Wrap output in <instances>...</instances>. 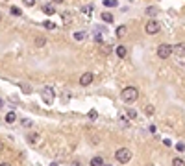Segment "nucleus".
Returning a JSON list of instances; mask_svg holds the SVG:
<instances>
[{"label":"nucleus","mask_w":185,"mask_h":166,"mask_svg":"<svg viewBox=\"0 0 185 166\" xmlns=\"http://www.w3.org/2000/svg\"><path fill=\"white\" fill-rule=\"evenodd\" d=\"M2 105H4V102H2V98H0V107H2Z\"/></svg>","instance_id":"33"},{"label":"nucleus","mask_w":185,"mask_h":166,"mask_svg":"<svg viewBox=\"0 0 185 166\" xmlns=\"http://www.w3.org/2000/svg\"><path fill=\"white\" fill-rule=\"evenodd\" d=\"M52 2H54V4H61L63 0H52Z\"/></svg>","instance_id":"31"},{"label":"nucleus","mask_w":185,"mask_h":166,"mask_svg":"<svg viewBox=\"0 0 185 166\" xmlns=\"http://www.w3.org/2000/svg\"><path fill=\"white\" fill-rule=\"evenodd\" d=\"M43 13L44 15H54L56 13V7L52 4H46V6H43Z\"/></svg>","instance_id":"10"},{"label":"nucleus","mask_w":185,"mask_h":166,"mask_svg":"<svg viewBox=\"0 0 185 166\" xmlns=\"http://www.w3.org/2000/svg\"><path fill=\"white\" fill-rule=\"evenodd\" d=\"M0 22H2V17H0Z\"/></svg>","instance_id":"36"},{"label":"nucleus","mask_w":185,"mask_h":166,"mask_svg":"<svg viewBox=\"0 0 185 166\" xmlns=\"http://www.w3.org/2000/svg\"><path fill=\"white\" fill-rule=\"evenodd\" d=\"M121 98H122V102H126V104H133L139 98V90L135 87H126V89H122V92H121Z\"/></svg>","instance_id":"1"},{"label":"nucleus","mask_w":185,"mask_h":166,"mask_svg":"<svg viewBox=\"0 0 185 166\" xmlns=\"http://www.w3.org/2000/svg\"><path fill=\"white\" fill-rule=\"evenodd\" d=\"M41 96H43V102H44L46 105H52L54 104V100H56V96H54V89H52V87H44L43 92H41Z\"/></svg>","instance_id":"4"},{"label":"nucleus","mask_w":185,"mask_h":166,"mask_svg":"<svg viewBox=\"0 0 185 166\" xmlns=\"http://www.w3.org/2000/svg\"><path fill=\"white\" fill-rule=\"evenodd\" d=\"M119 122H121V124H122L124 127H126V125H128V120H126V118H124V116H121V118H119Z\"/></svg>","instance_id":"29"},{"label":"nucleus","mask_w":185,"mask_h":166,"mask_svg":"<svg viewBox=\"0 0 185 166\" xmlns=\"http://www.w3.org/2000/svg\"><path fill=\"white\" fill-rule=\"evenodd\" d=\"M26 140H28L30 144H37V142H39V133H30V135L26 137Z\"/></svg>","instance_id":"11"},{"label":"nucleus","mask_w":185,"mask_h":166,"mask_svg":"<svg viewBox=\"0 0 185 166\" xmlns=\"http://www.w3.org/2000/svg\"><path fill=\"white\" fill-rule=\"evenodd\" d=\"M9 11H11V15H15V17H21V15H22V11L19 9V7H15V6H13Z\"/></svg>","instance_id":"21"},{"label":"nucleus","mask_w":185,"mask_h":166,"mask_svg":"<svg viewBox=\"0 0 185 166\" xmlns=\"http://www.w3.org/2000/svg\"><path fill=\"white\" fill-rule=\"evenodd\" d=\"M89 166H104V159L102 157H93Z\"/></svg>","instance_id":"12"},{"label":"nucleus","mask_w":185,"mask_h":166,"mask_svg":"<svg viewBox=\"0 0 185 166\" xmlns=\"http://www.w3.org/2000/svg\"><path fill=\"white\" fill-rule=\"evenodd\" d=\"M159 30H161V24L157 21H154V19L144 24V32H146L148 35H156V33H159Z\"/></svg>","instance_id":"3"},{"label":"nucleus","mask_w":185,"mask_h":166,"mask_svg":"<svg viewBox=\"0 0 185 166\" xmlns=\"http://www.w3.org/2000/svg\"><path fill=\"white\" fill-rule=\"evenodd\" d=\"M102 21L107 22V24H109V22H113V15H111L109 11H102Z\"/></svg>","instance_id":"13"},{"label":"nucleus","mask_w":185,"mask_h":166,"mask_svg":"<svg viewBox=\"0 0 185 166\" xmlns=\"http://www.w3.org/2000/svg\"><path fill=\"white\" fill-rule=\"evenodd\" d=\"M126 33H128V26H124V24H121V26L115 30V35H117V37H126Z\"/></svg>","instance_id":"9"},{"label":"nucleus","mask_w":185,"mask_h":166,"mask_svg":"<svg viewBox=\"0 0 185 166\" xmlns=\"http://www.w3.org/2000/svg\"><path fill=\"white\" fill-rule=\"evenodd\" d=\"M144 113H146L148 116H152V115H154V105H144Z\"/></svg>","instance_id":"20"},{"label":"nucleus","mask_w":185,"mask_h":166,"mask_svg":"<svg viewBox=\"0 0 185 166\" xmlns=\"http://www.w3.org/2000/svg\"><path fill=\"white\" fill-rule=\"evenodd\" d=\"M83 13H89V15H91V13H93V6H89V7L85 6V7H83Z\"/></svg>","instance_id":"27"},{"label":"nucleus","mask_w":185,"mask_h":166,"mask_svg":"<svg viewBox=\"0 0 185 166\" xmlns=\"http://www.w3.org/2000/svg\"><path fill=\"white\" fill-rule=\"evenodd\" d=\"M50 166H58V163H52V164H50Z\"/></svg>","instance_id":"34"},{"label":"nucleus","mask_w":185,"mask_h":166,"mask_svg":"<svg viewBox=\"0 0 185 166\" xmlns=\"http://www.w3.org/2000/svg\"><path fill=\"white\" fill-rule=\"evenodd\" d=\"M170 54H172V46L170 44H159L157 46V56L161 57V59H167V57H170Z\"/></svg>","instance_id":"5"},{"label":"nucleus","mask_w":185,"mask_h":166,"mask_svg":"<svg viewBox=\"0 0 185 166\" xmlns=\"http://www.w3.org/2000/svg\"><path fill=\"white\" fill-rule=\"evenodd\" d=\"M0 149H2V142H0Z\"/></svg>","instance_id":"35"},{"label":"nucleus","mask_w":185,"mask_h":166,"mask_svg":"<svg viewBox=\"0 0 185 166\" xmlns=\"http://www.w3.org/2000/svg\"><path fill=\"white\" fill-rule=\"evenodd\" d=\"M24 6H35V0H22Z\"/></svg>","instance_id":"28"},{"label":"nucleus","mask_w":185,"mask_h":166,"mask_svg":"<svg viewBox=\"0 0 185 166\" xmlns=\"http://www.w3.org/2000/svg\"><path fill=\"white\" fill-rule=\"evenodd\" d=\"M22 125H24V127H32V120L24 118V120H22Z\"/></svg>","instance_id":"25"},{"label":"nucleus","mask_w":185,"mask_h":166,"mask_svg":"<svg viewBox=\"0 0 185 166\" xmlns=\"http://www.w3.org/2000/svg\"><path fill=\"white\" fill-rule=\"evenodd\" d=\"M115 54L122 59V57H126V54H128V48H126V46H122V44H119V46L115 48Z\"/></svg>","instance_id":"8"},{"label":"nucleus","mask_w":185,"mask_h":166,"mask_svg":"<svg viewBox=\"0 0 185 166\" xmlns=\"http://www.w3.org/2000/svg\"><path fill=\"white\" fill-rule=\"evenodd\" d=\"M176 148H178L180 151H183V149H185V144H176Z\"/></svg>","instance_id":"30"},{"label":"nucleus","mask_w":185,"mask_h":166,"mask_svg":"<svg viewBox=\"0 0 185 166\" xmlns=\"http://www.w3.org/2000/svg\"><path fill=\"white\" fill-rule=\"evenodd\" d=\"M0 166H11V164H9V163H2Z\"/></svg>","instance_id":"32"},{"label":"nucleus","mask_w":185,"mask_h":166,"mask_svg":"<svg viewBox=\"0 0 185 166\" xmlns=\"http://www.w3.org/2000/svg\"><path fill=\"white\" fill-rule=\"evenodd\" d=\"M126 113H128V118H137V113H135V109H128Z\"/></svg>","instance_id":"23"},{"label":"nucleus","mask_w":185,"mask_h":166,"mask_svg":"<svg viewBox=\"0 0 185 166\" xmlns=\"http://www.w3.org/2000/svg\"><path fill=\"white\" fill-rule=\"evenodd\" d=\"M44 26H46L48 30H56V24H54V22H50V21H46V22H44Z\"/></svg>","instance_id":"24"},{"label":"nucleus","mask_w":185,"mask_h":166,"mask_svg":"<svg viewBox=\"0 0 185 166\" xmlns=\"http://www.w3.org/2000/svg\"><path fill=\"white\" fill-rule=\"evenodd\" d=\"M157 7H146V15H157Z\"/></svg>","instance_id":"22"},{"label":"nucleus","mask_w":185,"mask_h":166,"mask_svg":"<svg viewBox=\"0 0 185 166\" xmlns=\"http://www.w3.org/2000/svg\"><path fill=\"white\" fill-rule=\"evenodd\" d=\"M15 120H17V116H15V113H13V111L6 115V122H8V124H13Z\"/></svg>","instance_id":"14"},{"label":"nucleus","mask_w":185,"mask_h":166,"mask_svg":"<svg viewBox=\"0 0 185 166\" xmlns=\"http://www.w3.org/2000/svg\"><path fill=\"white\" fill-rule=\"evenodd\" d=\"M61 19H63V22H65V24H69V22L72 21V15H70L69 11H65V13H61Z\"/></svg>","instance_id":"16"},{"label":"nucleus","mask_w":185,"mask_h":166,"mask_svg":"<svg viewBox=\"0 0 185 166\" xmlns=\"http://www.w3.org/2000/svg\"><path fill=\"white\" fill-rule=\"evenodd\" d=\"M172 166H185V161L180 159V157H174L172 159Z\"/></svg>","instance_id":"17"},{"label":"nucleus","mask_w":185,"mask_h":166,"mask_svg":"<svg viewBox=\"0 0 185 166\" xmlns=\"http://www.w3.org/2000/svg\"><path fill=\"white\" fill-rule=\"evenodd\" d=\"M105 166H111V164H105Z\"/></svg>","instance_id":"37"},{"label":"nucleus","mask_w":185,"mask_h":166,"mask_svg":"<svg viewBox=\"0 0 185 166\" xmlns=\"http://www.w3.org/2000/svg\"><path fill=\"white\" fill-rule=\"evenodd\" d=\"M96 116H98L96 111H91V113H89V118H91V120H96Z\"/></svg>","instance_id":"26"},{"label":"nucleus","mask_w":185,"mask_h":166,"mask_svg":"<svg viewBox=\"0 0 185 166\" xmlns=\"http://www.w3.org/2000/svg\"><path fill=\"white\" fill-rule=\"evenodd\" d=\"M44 44H46V39H44V37H35V46H37V48H41Z\"/></svg>","instance_id":"18"},{"label":"nucleus","mask_w":185,"mask_h":166,"mask_svg":"<svg viewBox=\"0 0 185 166\" xmlns=\"http://www.w3.org/2000/svg\"><path fill=\"white\" fill-rule=\"evenodd\" d=\"M115 159H117L121 164H126V163H130V159H131V151H130L128 148H119V149L115 151Z\"/></svg>","instance_id":"2"},{"label":"nucleus","mask_w":185,"mask_h":166,"mask_svg":"<svg viewBox=\"0 0 185 166\" xmlns=\"http://www.w3.org/2000/svg\"><path fill=\"white\" fill-rule=\"evenodd\" d=\"M104 6H105V7H117L119 2H117V0H104Z\"/></svg>","instance_id":"15"},{"label":"nucleus","mask_w":185,"mask_h":166,"mask_svg":"<svg viewBox=\"0 0 185 166\" xmlns=\"http://www.w3.org/2000/svg\"><path fill=\"white\" fill-rule=\"evenodd\" d=\"M172 54H176L178 57H185V42H178L172 46Z\"/></svg>","instance_id":"6"},{"label":"nucleus","mask_w":185,"mask_h":166,"mask_svg":"<svg viewBox=\"0 0 185 166\" xmlns=\"http://www.w3.org/2000/svg\"><path fill=\"white\" fill-rule=\"evenodd\" d=\"M85 35H87L85 32H76V33H74V39H76V41H83Z\"/></svg>","instance_id":"19"},{"label":"nucleus","mask_w":185,"mask_h":166,"mask_svg":"<svg viewBox=\"0 0 185 166\" xmlns=\"http://www.w3.org/2000/svg\"><path fill=\"white\" fill-rule=\"evenodd\" d=\"M93 80H95V76H93L91 72H85V74H82V78H80V85H82V87H87V85L93 83Z\"/></svg>","instance_id":"7"}]
</instances>
